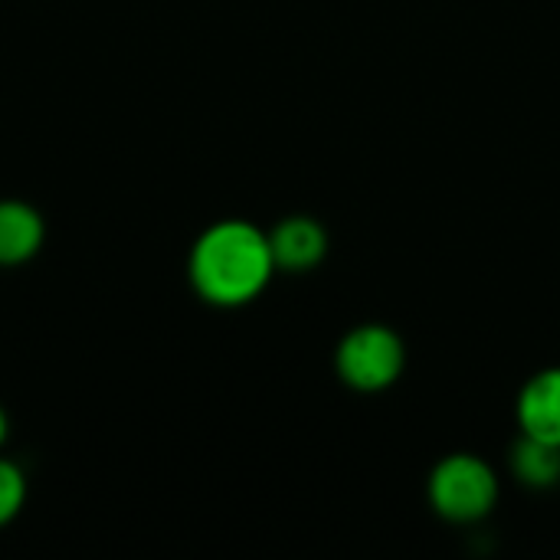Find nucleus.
I'll use <instances>...</instances> for the list:
<instances>
[{"instance_id": "3", "label": "nucleus", "mask_w": 560, "mask_h": 560, "mask_svg": "<svg viewBox=\"0 0 560 560\" xmlns=\"http://www.w3.org/2000/svg\"><path fill=\"white\" fill-rule=\"evenodd\" d=\"M404 341L384 325L351 331L338 348V374L354 390H384L404 374Z\"/></svg>"}, {"instance_id": "2", "label": "nucleus", "mask_w": 560, "mask_h": 560, "mask_svg": "<svg viewBox=\"0 0 560 560\" xmlns=\"http://www.w3.org/2000/svg\"><path fill=\"white\" fill-rule=\"evenodd\" d=\"M499 499V479L489 463L469 453L446 456L430 476V502L433 509L456 525L479 522L492 512Z\"/></svg>"}, {"instance_id": "9", "label": "nucleus", "mask_w": 560, "mask_h": 560, "mask_svg": "<svg viewBox=\"0 0 560 560\" xmlns=\"http://www.w3.org/2000/svg\"><path fill=\"white\" fill-rule=\"evenodd\" d=\"M7 436H10V420H7V410L0 407V450H3V443H7Z\"/></svg>"}, {"instance_id": "7", "label": "nucleus", "mask_w": 560, "mask_h": 560, "mask_svg": "<svg viewBox=\"0 0 560 560\" xmlns=\"http://www.w3.org/2000/svg\"><path fill=\"white\" fill-rule=\"evenodd\" d=\"M515 472L525 486H538V489L555 486L560 482V446L525 436L515 446Z\"/></svg>"}, {"instance_id": "1", "label": "nucleus", "mask_w": 560, "mask_h": 560, "mask_svg": "<svg viewBox=\"0 0 560 560\" xmlns=\"http://www.w3.org/2000/svg\"><path fill=\"white\" fill-rule=\"evenodd\" d=\"M276 269L269 233L249 220H220L207 226L190 249V285L217 308H240L262 295Z\"/></svg>"}, {"instance_id": "5", "label": "nucleus", "mask_w": 560, "mask_h": 560, "mask_svg": "<svg viewBox=\"0 0 560 560\" xmlns=\"http://www.w3.org/2000/svg\"><path fill=\"white\" fill-rule=\"evenodd\" d=\"M522 433L560 446V368L535 374L518 397Z\"/></svg>"}, {"instance_id": "8", "label": "nucleus", "mask_w": 560, "mask_h": 560, "mask_svg": "<svg viewBox=\"0 0 560 560\" xmlns=\"http://www.w3.org/2000/svg\"><path fill=\"white\" fill-rule=\"evenodd\" d=\"M26 502V476L16 463L0 456V528H7Z\"/></svg>"}, {"instance_id": "4", "label": "nucleus", "mask_w": 560, "mask_h": 560, "mask_svg": "<svg viewBox=\"0 0 560 560\" xmlns=\"http://www.w3.org/2000/svg\"><path fill=\"white\" fill-rule=\"evenodd\" d=\"M269 246H272L276 269L305 272V269H312V266H318L325 259L328 233L312 217H289L269 233Z\"/></svg>"}, {"instance_id": "6", "label": "nucleus", "mask_w": 560, "mask_h": 560, "mask_svg": "<svg viewBox=\"0 0 560 560\" xmlns=\"http://www.w3.org/2000/svg\"><path fill=\"white\" fill-rule=\"evenodd\" d=\"M46 243V220L23 200H0V266L30 262Z\"/></svg>"}]
</instances>
